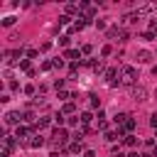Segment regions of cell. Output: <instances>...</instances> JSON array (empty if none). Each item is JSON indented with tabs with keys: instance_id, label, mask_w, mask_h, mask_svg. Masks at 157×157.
<instances>
[{
	"instance_id": "cell-9",
	"label": "cell",
	"mask_w": 157,
	"mask_h": 157,
	"mask_svg": "<svg viewBox=\"0 0 157 157\" xmlns=\"http://www.w3.org/2000/svg\"><path fill=\"white\" fill-rule=\"evenodd\" d=\"M20 120H22L20 113H7V115H5V123H7V125H15V123H20Z\"/></svg>"
},
{
	"instance_id": "cell-4",
	"label": "cell",
	"mask_w": 157,
	"mask_h": 157,
	"mask_svg": "<svg viewBox=\"0 0 157 157\" xmlns=\"http://www.w3.org/2000/svg\"><path fill=\"white\" fill-rule=\"evenodd\" d=\"M132 98L135 101H147V88L145 86H132Z\"/></svg>"
},
{
	"instance_id": "cell-2",
	"label": "cell",
	"mask_w": 157,
	"mask_h": 157,
	"mask_svg": "<svg viewBox=\"0 0 157 157\" xmlns=\"http://www.w3.org/2000/svg\"><path fill=\"white\" fill-rule=\"evenodd\" d=\"M66 137H69L66 130L59 128V130H54V135H52V145H54V147H64V145H66Z\"/></svg>"
},
{
	"instance_id": "cell-6",
	"label": "cell",
	"mask_w": 157,
	"mask_h": 157,
	"mask_svg": "<svg viewBox=\"0 0 157 157\" xmlns=\"http://www.w3.org/2000/svg\"><path fill=\"white\" fill-rule=\"evenodd\" d=\"M64 59H71V61H78V59H81V52H78V49H66V52H64Z\"/></svg>"
},
{
	"instance_id": "cell-20",
	"label": "cell",
	"mask_w": 157,
	"mask_h": 157,
	"mask_svg": "<svg viewBox=\"0 0 157 157\" xmlns=\"http://www.w3.org/2000/svg\"><path fill=\"white\" fill-rule=\"evenodd\" d=\"M88 98H91V108H98L101 105V98L98 96H88Z\"/></svg>"
},
{
	"instance_id": "cell-28",
	"label": "cell",
	"mask_w": 157,
	"mask_h": 157,
	"mask_svg": "<svg viewBox=\"0 0 157 157\" xmlns=\"http://www.w3.org/2000/svg\"><path fill=\"white\" fill-rule=\"evenodd\" d=\"M83 157H96V155H93L91 150H86V152H83Z\"/></svg>"
},
{
	"instance_id": "cell-23",
	"label": "cell",
	"mask_w": 157,
	"mask_h": 157,
	"mask_svg": "<svg viewBox=\"0 0 157 157\" xmlns=\"http://www.w3.org/2000/svg\"><path fill=\"white\" fill-rule=\"evenodd\" d=\"M91 52H93V47H91V44H83V49H81V54H91Z\"/></svg>"
},
{
	"instance_id": "cell-1",
	"label": "cell",
	"mask_w": 157,
	"mask_h": 157,
	"mask_svg": "<svg viewBox=\"0 0 157 157\" xmlns=\"http://www.w3.org/2000/svg\"><path fill=\"white\" fill-rule=\"evenodd\" d=\"M120 81H123L125 86H135V81H137V71H135L132 66H123V69H120Z\"/></svg>"
},
{
	"instance_id": "cell-12",
	"label": "cell",
	"mask_w": 157,
	"mask_h": 157,
	"mask_svg": "<svg viewBox=\"0 0 157 157\" xmlns=\"http://www.w3.org/2000/svg\"><path fill=\"white\" fill-rule=\"evenodd\" d=\"M132 128H135V120H132V118H130V115H128V120H125V123H123V128H120V130H123V132H130V130H132Z\"/></svg>"
},
{
	"instance_id": "cell-13",
	"label": "cell",
	"mask_w": 157,
	"mask_h": 157,
	"mask_svg": "<svg viewBox=\"0 0 157 157\" xmlns=\"http://www.w3.org/2000/svg\"><path fill=\"white\" fill-rule=\"evenodd\" d=\"M66 12H69V15H74V12H81V2H78V5H76V2L66 5Z\"/></svg>"
},
{
	"instance_id": "cell-22",
	"label": "cell",
	"mask_w": 157,
	"mask_h": 157,
	"mask_svg": "<svg viewBox=\"0 0 157 157\" xmlns=\"http://www.w3.org/2000/svg\"><path fill=\"white\" fill-rule=\"evenodd\" d=\"M37 54H39L37 49H27V59H37Z\"/></svg>"
},
{
	"instance_id": "cell-24",
	"label": "cell",
	"mask_w": 157,
	"mask_h": 157,
	"mask_svg": "<svg viewBox=\"0 0 157 157\" xmlns=\"http://www.w3.org/2000/svg\"><path fill=\"white\" fill-rule=\"evenodd\" d=\"M150 32H152V34L157 32V20H150Z\"/></svg>"
},
{
	"instance_id": "cell-16",
	"label": "cell",
	"mask_w": 157,
	"mask_h": 157,
	"mask_svg": "<svg viewBox=\"0 0 157 157\" xmlns=\"http://www.w3.org/2000/svg\"><path fill=\"white\" fill-rule=\"evenodd\" d=\"M123 142H125L128 147H135V142H137V140H135L132 135H125V137H123Z\"/></svg>"
},
{
	"instance_id": "cell-26",
	"label": "cell",
	"mask_w": 157,
	"mask_h": 157,
	"mask_svg": "<svg viewBox=\"0 0 157 157\" xmlns=\"http://www.w3.org/2000/svg\"><path fill=\"white\" fill-rule=\"evenodd\" d=\"M64 66V59H54V69H61Z\"/></svg>"
},
{
	"instance_id": "cell-14",
	"label": "cell",
	"mask_w": 157,
	"mask_h": 157,
	"mask_svg": "<svg viewBox=\"0 0 157 157\" xmlns=\"http://www.w3.org/2000/svg\"><path fill=\"white\" fill-rule=\"evenodd\" d=\"M74 110H76V105H74L71 101H69V103H64V108H61V113H66V115H71Z\"/></svg>"
},
{
	"instance_id": "cell-7",
	"label": "cell",
	"mask_w": 157,
	"mask_h": 157,
	"mask_svg": "<svg viewBox=\"0 0 157 157\" xmlns=\"http://www.w3.org/2000/svg\"><path fill=\"white\" fill-rule=\"evenodd\" d=\"M137 61H140V64H147V61H152V54H150L147 49H140V52H137Z\"/></svg>"
},
{
	"instance_id": "cell-15",
	"label": "cell",
	"mask_w": 157,
	"mask_h": 157,
	"mask_svg": "<svg viewBox=\"0 0 157 157\" xmlns=\"http://www.w3.org/2000/svg\"><path fill=\"white\" fill-rule=\"evenodd\" d=\"M91 120H93V115H91L88 110H86V113H81V125H88Z\"/></svg>"
},
{
	"instance_id": "cell-10",
	"label": "cell",
	"mask_w": 157,
	"mask_h": 157,
	"mask_svg": "<svg viewBox=\"0 0 157 157\" xmlns=\"http://www.w3.org/2000/svg\"><path fill=\"white\" fill-rule=\"evenodd\" d=\"M27 145H29V147H42V145H44V140H42V137H39V135H32V137H29V142H27Z\"/></svg>"
},
{
	"instance_id": "cell-11",
	"label": "cell",
	"mask_w": 157,
	"mask_h": 157,
	"mask_svg": "<svg viewBox=\"0 0 157 157\" xmlns=\"http://www.w3.org/2000/svg\"><path fill=\"white\" fill-rule=\"evenodd\" d=\"M88 64H91V69H93L96 74H101V71H103V61H101V59H98V61H96V59H91Z\"/></svg>"
},
{
	"instance_id": "cell-18",
	"label": "cell",
	"mask_w": 157,
	"mask_h": 157,
	"mask_svg": "<svg viewBox=\"0 0 157 157\" xmlns=\"http://www.w3.org/2000/svg\"><path fill=\"white\" fill-rule=\"evenodd\" d=\"M101 54H103V56H110V54H113V47H110V44H105V47L101 49Z\"/></svg>"
},
{
	"instance_id": "cell-27",
	"label": "cell",
	"mask_w": 157,
	"mask_h": 157,
	"mask_svg": "<svg viewBox=\"0 0 157 157\" xmlns=\"http://www.w3.org/2000/svg\"><path fill=\"white\" fill-rule=\"evenodd\" d=\"M25 93H27V96H32V93H34V86H32V83H29V86H25Z\"/></svg>"
},
{
	"instance_id": "cell-19",
	"label": "cell",
	"mask_w": 157,
	"mask_h": 157,
	"mask_svg": "<svg viewBox=\"0 0 157 157\" xmlns=\"http://www.w3.org/2000/svg\"><path fill=\"white\" fill-rule=\"evenodd\" d=\"M20 69H22V71H29V69H32V66H29V59H22V61H20Z\"/></svg>"
},
{
	"instance_id": "cell-29",
	"label": "cell",
	"mask_w": 157,
	"mask_h": 157,
	"mask_svg": "<svg viewBox=\"0 0 157 157\" xmlns=\"http://www.w3.org/2000/svg\"><path fill=\"white\" fill-rule=\"evenodd\" d=\"M152 74H155V76H157V66H152Z\"/></svg>"
},
{
	"instance_id": "cell-8",
	"label": "cell",
	"mask_w": 157,
	"mask_h": 157,
	"mask_svg": "<svg viewBox=\"0 0 157 157\" xmlns=\"http://www.w3.org/2000/svg\"><path fill=\"white\" fill-rule=\"evenodd\" d=\"M115 76H118V69H108V71H105V81H108L110 86H115V83H118V78H115Z\"/></svg>"
},
{
	"instance_id": "cell-5",
	"label": "cell",
	"mask_w": 157,
	"mask_h": 157,
	"mask_svg": "<svg viewBox=\"0 0 157 157\" xmlns=\"http://www.w3.org/2000/svg\"><path fill=\"white\" fill-rule=\"evenodd\" d=\"M12 147H15L12 135H5V137H2V152H5V155H10V150H12Z\"/></svg>"
},
{
	"instance_id": "cell-21",
	"label": "cell",
	"mask_w": 157,
	"mask_h": 157,
	"mask_svg": "<svg viewBox=\"0 0 157 157\" xmlns=\"http://www.w3.org/2000/svg\"><path fill=\"white\" fill-rule=\"evenodd\" d=\"M69 152H74V155H76V152H81V142H71V147H69Z\"/></svg>"
},
{
	"instance_id": "cell-25",
	"label": "cell",
	"mask_w": 157,
	"mask_h": 157,
	"mask_svg": "<svg viewBox=\"0 0 157 157\" xmlns=\"http://www.w3.org/2000/svg\"><path fill=\"white\" fill-rule=\"evenodd\" d=\"M12 22H15V17H5V20H2V25H5V27H10Z\"/></svg>"
},
{
	"instance_id": "cell-17",
	"label": "cell",
	"mask_w": 157,
	"mask_h": 157,
	"mask_svg": "<svg viewBox=\"0 0 157 157\" xmlns=\"http://www.w3.org/2000/svg\"><path fill=\"white\" fill-rule=\"evenodd\" d=\"M22 120H27V123H34L37 118H34V113H32V110H27V113L22 115Z\"/></svg>"
},
{
	"instance_id": "cell-3",
	"label": "cell",
	"mask_w": 157,
	"mask_h": 157,
	"mask_svg": "<svg viewBox=\"0 0 157 157\" xmlns=\"http://www.w3.org/2000/svg\"><path fill=\"white\" fill-rule=\"evenodd\" d=\"M20 56H22V49H10V52H5V61H7V64H17V61H22Z\"/></svg>"
}]
</instances>
